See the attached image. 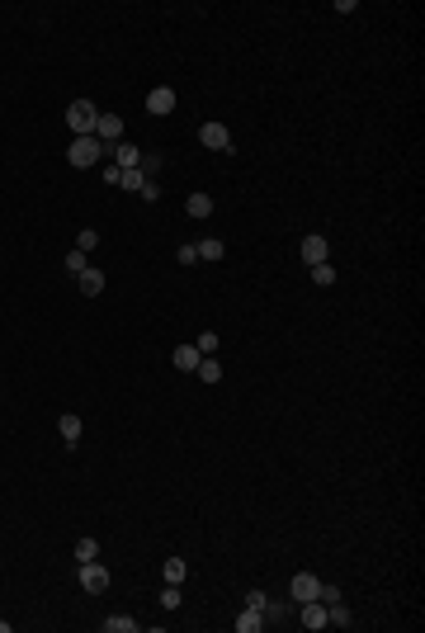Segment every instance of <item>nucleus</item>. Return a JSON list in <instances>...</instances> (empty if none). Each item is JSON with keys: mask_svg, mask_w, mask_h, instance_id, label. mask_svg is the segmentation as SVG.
I'll return each instance as SVG.
<instances>
[{"mask_svg": "<svg viewBox=\"0 0 425 633\" xmlns=\"http://www.w3.org/2000/svg\"><path fill=\"white\" fill-rule=\"evenodd\" d=\"M109 157V147L90 132V137H71V147H66V161L76 166V170H85V166H100V161Z\"/></svg>", "mask_w": 425, "mask_h": 633, "instance_id": "1", "label": "nucleus"}, {"mask_svg": "<svg viewBox=\"0 0 425 633\" xmlns=\"http://www.w3.org/2000/svg\"><path fill=\"white\" fill-rule=\"evenodd\" d=\"M95 123H100V109L90 105V100H71V105H66V128L76 132V137H90Z\"/></svg>", "mask_w": 425, "mask_h": 633, "instance_id": "2", "label": "nucleus"}, {"mask_svg": "<svg viewBox=\"0 0 425 633\" xmlns=\"http://www.w3.org/2000/svg\"><path fill=\"white\" fill-rule=\"evenodd\" d=\"M76 581L90 591V596H100V591L109 586V567L100 562V558H95V562H76Z\"/></svg>", "mask_w": 425, "mask_h": 633, "instance_id": "3", "label": "nucleus"}, {"mask_svg": "<svg viewBox=\"0 0 425 633\" xmlns=\"http://www.w3.org/2000/svg\"><path fill=\"white\" fill-rule=\"evenodd\" d=\"M326 260H331V241L321 237V232H307V237H302V265L312 269V265H326Z\"/></svg>", "mask_w": 425, "mask_h": 633, "instance_id": "4", "label": "nucleus"}, {"mask_svg": "<svg viewBox=\"0 0 425 633\" xmlns=\"http://www.w3.org/2000/svg\"><path fill=\"white\" fill-rule=\"evenodd\" d=\"M95 137H100L109 152H114V147L123 142V118H118V114H100V123H95Z\"/></svg>", "mask_w": 425, "mask_h": 633, "instance_id": "5", "label": "nucleus"}, {"mask_svg": "<svg viewBox=\"0 0 425 633\" xmlns=\"http://www.w3.org/2000/svg\"><path fill=\"white\" fill-rule=\"evenodd\" d=\"M317 591H321V577H312V572H298L289 586V596H293V605H302V600H317Z\"/></svg>", "mask_w": 425, "mask_h": 633, "instance_id": "6", "label": "nucleus"}, {"mask_svg": "<svg viewBox=\"0 0 425 633\" xmlns=\"http://www.w3.org/2000/svg\"><path fill=\"white\" fill-rule=\"evenodd\" d=\"M199 142H204L208 152H232V132L222 128V123H204V128H199Z\"/></svg>", "mask_w": 425, "mask_h": 633, "instance_id": "7", "label": "nucleus"}, {"mask_svg": "<svg viewBox=\"0 0 425 633\" xmlns=\"http://www.w3.org/2000/svg\"><path fill=\"white\" fill-rule=\"evenodd\" d=\"M147 114H156V118L175 114V90H170V85H156V90L147 95Z\"/></svg>", "mask_w": 425, "mask_h": 633, "instance_id": "8", "label": "nucleus"}, {"mask_svg": "<svg viewBox=\"0 0 425 633\" xmlns=\"http://www.w3.org/2000/svg\"><path fill=\"white\" fill-rule=\"evenodd\" d=\"M302 614H298V619H302V629H326V624H331V619H326V605H321V600H302Z\"/></svg>", "mask_w": 425, "mask_h": 633, "instance_id": "9", "label": "nucleus"}, {"mask_svg": "<svg viewBox=\"0 0 425 633\" xmlns=\"http://www.w3.org/2000/svg\"><path fill=\"white\" fill-rule=\"evenodd\" d=\"M199 359H204V355H199L194 345H175V350H170V364H175L180 373H194V369H199Z\"/></svg>", "mask_w": 425, "mask_h": 633, "instance_id": "10", "label": "nucleus"}, {"mask_svg": "<svg viewBox=\"0 0 425 633\" xmlns=\"http://www.w3.org/2000/svg\"><path fill=\"white\" fill-rule=\"evenodd\" d=\"M76 279H80V293H85V298H100V293H105V269H95V265H90L85 274H76Z\"/></svg>", "mask_w": 425, "mask_h": 633, "instance_id": "11", "label": "nucleus"}, {"mask_svg": "<svg viewBox=\"0 0 425 633\" xmlns=\"http://www.w3.org/2000/svg\"><path fill=\"white\" fill-rule=\"evenodd\" d=\"M237 629H241V633H260V629H265V609L246 605V609L237 614Z\"/></svg>", "mask_w": 425, "mask_h": 633, "instance_id": "12", "label": "nucleus"}, {"mask_svg": "<svg viewBox=\"0 0 425 633\" xmlns=\"http://www.w3.org/2000/svg\"><path fill=\"white\" fill-rule=\"evenodd\" d=\"M109 157H114V166H118V170H133L137 161H142V152H137L133 142H118V147H114Z\"/></svg>", "mask_w": 425, "mask_h": 633, "instance_id": "13", "label": "nucleus"}, {"mask_svg": "<svg viewBox=\"0 0 425 633\" xmlns=\"http://www.w3.org/2000/svg\"><path fill=\"white\" fill-rule=\"evenodd\" d=\"M57 430H62V440H66V445L76 449V445H80V430H85V425H80V416H76V411H66V416L57 421Z\"/></svg>", "mask_w": 425, "mask_h": 633, "instance_id": "14", "label": "nucleus"}, {"mask_svg": "<svg viewBox=\"0 0 425 633\" xmlns=\"http://www.w3.org/2000/svg\"><path fill=\"white\" fill-rule=\"evenodd\" d=\"M185 213H189V217H212V194H204V189H199V194H189V199H185Z\"/></svg>", "mask_w": 425, "mask_h": 633, "instance_id": "15", "label": "nucleus"}, {"mask_svg": "<svg viewBox=\"0 0 425 633\" xmlns=\"http://www.w3.org/2000/svg\"><path fill=\"white\" fill-rule=\"evenodd\" d=\"M100 629H105V633H137L142 624H137L133 614H109V619L100 624Z\"/></svg>", "mask_w": 425, "mask_h": 633, "instance_id": "16", "label": "nucleus"}, {"mask_svg": "<svg viewBox=\"0 0 425 633\" xmlns=\"http://www.w3.org/2000/svg\"><path fill=\"white\" fill-rule=\"evenodd\" d=\"M194 246H199V260H222V256H227L222 237H204V241H194Z\"/></svg>", "mask_w": 425, "mask_h": 633, "instance_id": "17", "label": "nucleus"}, {"mask_svg": "<svg viewBox=\"0 0 425 633\" xmlns=\"http://www.w3.org/2000/svg\"><path fill=\"white\" fill-rule=\"evenodd\" d=\"M199 383H222V364H217V359H212V355H204V359H199Z\"/></svg>", "mask_w": 425, "mask_h": 633, "instance_id": "18", "label": "nucleus"}, {"mask_svg": "<svg viewBox=\"0 0 425 633\" xmlns=\"http://www.w3.org/2000/svg\"><path fill=\"white\" fill-rule=\"evenodd\" d=\"M161 577L170 581V586H180V581L189 577V567H185V558H165V567H161Z\"/></svg>", "mask_w": 425, "mask_h": 633, "instance_id": "19", "label": "nucleus"}, {"mask_svg": "<svg viewBox=\"0 0 425 633\" xmlns=\"http://www.w3.org/2000/svg\"><path fill=\"white\" fill-rule=\"evenodd\" d=\"M100 558V539H76V562H95Z\"/></svg>", "mask_w": 425, "mask_h": 633, "instance_id": "20", "label": "nucleus"}, {"mask_svg": "<svg viewBox=\"0 0 425 633\" xmlns=\"http://www.w3.org/2000/svg\"><path fill=\"white\" fill-rule=\"evenodd\" d=\"M142 185H147V175H142L137 166H133V170H123V175H118V189H128V194H137Z\"/></svg>", "mask_w": 425, "mask_h": 633, "instance_id": "21", "label": "nucleus"}, {"mask_svg": "<svg viewBox=\"0 0 425 633\" xmlns=\"http://www.w3.org/2000/svg\"><path fill=\"white\" fill-rule=\"evenodd\" d=\"M217 331H204V336H199V341H194V350H199V355H217Z\"/></svg>", "mask_w": 425, "mask_h": 633, "instance_id": "22", "label": "nucleus"}, {"mask_svg": "<svg viewBox=\"0 0 425 633\" xmlns=\"http://www.w3.org/2000/svg\"><path fill=\"white\" fill-rule=\"evenodd\" d=\"M180 600H185V596H180V586H170V581H165V591H161V609H180Z\"/></svg>", "mask_w": 425, "mask_h": 633, "instance_id": "23", "label": "nucleus"}, {"mask_svg": "<svg viewBox=\"0 0 425 633\" xmlns=\"http://www.w3.org/2000/svg\"><path fill=\"white\" fill-rule=\"evenodd\" d=\"M312 284H321V289H326V284H336V269H331V260H326V265H312Z\"/></svg>", "mask_w": 425, "mask_h": 633, "instance_id": "24", "label": "nucleus"}, {"mask_svg": "<svg viewBox=\"0 0 425 633\" xmlns=\"http://www.w3.org/2000/svg\"><path fill=\"white\" fill-rule=\"evenodd\" d=\"M95 246H100V232H95V227H85V232L76 237V251H85V256H90Z\"/></svg>", "mask_w": 425, "mask_h": 633, "instance_id": "25", "label": "nucleus"}, {"mask_svg": "<svg viewBox=\"0 0 425 633\" xmlns=\"http://www.w3.org/2000/svg\"><path fill=\"white\" fill-rule=\"evenodd\" d=\"M175 260H180V265H199V246H194V241H185V246L175 251Z\"/></svg>", "mask_w": 425, "mask_h": 633, "instance_id": "26", "label": "nucleus"}, {"mask_svg": "<svg viewBox=\"0 0 425 633\" xmlns=\"http://www.w3.org/2000/svg\"><path fill=\"white\" fill-rule=\"evenodd\" d=\"M66 269H71V274H85V269H90L85 251H71V256H66Z\"/></svg>", "mask_w": 425, "mask_h": 633, "instance_id": "27", "label": "nucleus"}, {"mask_svg": "<svg viewBox=\"0 0 425 633\" xmlns=\"http://www.w3.org/2000/svg\"><path fill=\"white\" fill-rule=\"evenodd\" d=\"M265 614H269V619H289V614H293V605H284V600H269V605H265Z\"/></svg>", "mask_w": 425, "mask_h": 633, "instance_id": "28", "label": "nucleus"}, {"mask_svg": "<svg viewBox=\"0 0 425 633\" xmlns=\"http://www.w3.org/2000/svg\"><path fill=\"white\" fill-rule=\"evenodd\" d=\"M137 194H142V199H147V204H156V199H161V185H156V180H147V185L137 189Z\"/></svg>", "mask_w": 425, "mask_h": 633, "instance_id": "29", "label": "nucleus"}, {"mask_svg": "<svg viewBox=\"0 0 425 633\" xmlns=\"http://www.w3.org/2000/svg\"><path fill=\"white\" fill-rule=\"evenodd\" d=\"M246 605H255V609H265V605H269V596H265V591H246Z\"/></svg>", "mask_w": 425, "mask_h": 633, "instance_id": "30", "label": "nucleus"}]
</instances>
